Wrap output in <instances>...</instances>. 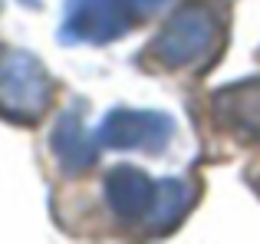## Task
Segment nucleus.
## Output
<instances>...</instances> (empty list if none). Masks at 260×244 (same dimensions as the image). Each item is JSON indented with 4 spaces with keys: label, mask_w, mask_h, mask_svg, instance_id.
Instances as JSON below:
<instances>
[{
    "label": "nucleus",
    "mask_w": 260,
    "mask_h": 244,
    "mask_svg": "<svg viewBox=\"0 0 260 244\" xmlns=\"http://www.w3.org/2000/svg\"><path fill=\"white\" fill-rule=\"evenodd\" d=\"M221 46V20L211 4H188L148 43L145 59L161 70H208Z\"/></svg>",
    "instance_id": "f257e3e1"
},
{
    "label": "nucleus",
    "mask_w": 260,
    "mask_h": 244,
    "mask_svg": "<svg viewBox=\"0 0 260 244\" xmlns=\"http://www.w3.org/2000/svg\"><path fill=\"white\" fill-rule=\"evenodd\" d=\"M53 93H56V86L33 53H0V116L7 122H17V126L40 122L53 103Z\"/></svg>",
    "instance_id": "f03ea898"
},
{
    "label": "nucleus",
    "mask_w": 260,
    "mask_h": 244,
    "mask_svg": "<svg viewBox=\"0 0 260 244\" xmlns=\"http://www.w3.org/2000/svg\"><path fill=\"white\" fill-rule=\"evenodd\" d=\"M175 135V122L152 109H112L99 126V142L109 148H145L161 152Z\"/></svg>",
    "instance_id": "7ed1b4c3"
},
{
    "label": "nucleus",
    "mask_w": 260,
    "mask_h": 244,
    "mask_svg": "<svg viewBox=\"0 0 260 244\" xmlns=\"http://www.w3.org/2000/svg\"><path fill=\"white\" fill-rule=\"evenodd\" d=\"M128 26V10L122 0H66L63 33L66 43L99 46L122 37Z\"/></svg>",
    "instance_id": "20e7f679"
},
{
    "label": "nucleus",
    "mask_w": 260,
    "mask_h": 244,
    "mask_svg": "<svg viewBox=\"0 0 260 244\" xmlns=\"http://www.w3.org/2000/svg\"><path fill=\"white\" fill-rule=\"evenodd\" d=\"M214 122L241 142H260V76L231 83L211 96Z\"/></svg>",
    "instance_id": "39448f33"
},
{
    "label": "nucleus",
    "mask_w": 260,
    "mask_h": 244,
    "mask_svg": "<svg viewBox=\"0 0 260 244\" xmlns=\"http://www.w3.org/2000/svg\"><path fill=\"white\" fill-rule=\"evenodd\" d=\"M155 185L142 168L135 165H115L106 175V201L122 221H142L152 208Z\"/></svg>",
    "instance_id": "423d86ee"
},
{
    "label": "nucleus",
    "mask_w": 260,
    "mask_h": 244,
    "mask_svg": "<svg viewBox=\"0 0 260 244\" xmlns=\"http://www.w3.org/2000/svg\"><path fill=\"white\" fill-rule=\"evenodd\" d=\"M50 145H53V155H56L59 168H63L66 175H83L95 165V159H99L92 135L83 129L79 109H66L63 116L56 119Z\"/></svg>",
    "instance_id": "0eeeda50"
},
{
    "label": "nucleus",
    "mask_w": 260,
    "mask_h": 244,
    "mask_svg": "<svg viewBox=\"0 0 260 244\" xmlns=\"http://www.w3.org/2000/svg\"><path fill=\"white\" fill-rule=\"evenodd\" d=\"M198 198V185L188 178H161L155 185L152 208L142 221H145L148 234H172L178 225L184 221V215L191 211Z\"/></svg>",
    "instance_id": "6e6552de"
},
{
    "label": "nucleus",
    "mask_w": 260,
    "mask_h": 244,
    "mask_svg": "<svg viewBox=\"0 0 260 244\" xmlns=\"http://www.w3.org/2000/svg\"><path fill=\"white\" fill-rule=\"evenodd\" d=\"M125 4V10H128V17H135V20H142V17H152L155 10H158L165 0H122Z\"/></svg>",
    "instance_id": "1a4fd4ad"
},
{
    "label": "nucleus",
    "mask_w": 260,
    "mask_h": 244,
    "mask_svg": "<svg viewBox=\"0 0 260 244\" xmlns=\"http://www.w3.org/2000/svg\"><path fill=\"white\" fill-rule=\"evenodd\" d=\"M20 4H23V7H33V10H37V7H43V0H20Z\"/></svg>",
    "instance_id": "9d476101"
},
{
    "label": "nucleus",
    "mask_w": 260,
    "mask_h": 244,
    "mask_svg": "<svg viewBox=\"0 0 260 244\" xmlns=\"http://www.w3.org/2000/svg\"><path fill=\"white\" fill-rule=\"evenodd\" d=\"M254 188H257V192H260V178H254Z\"/></svg>",
    "instance_id": "9b49d317"
}]
</instances>
